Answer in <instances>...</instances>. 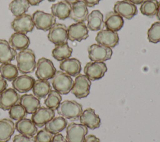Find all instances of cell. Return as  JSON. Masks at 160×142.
Returning a JSON list of instances; mask_svg holds the SVG:
<instances>
[{
	"label": "cell",
	"instance_id": "7c38bea8",
	"mask_svg": "<svg viewBox=\"0 0 160 142\" xmlns=\"http://www.w3.org/2000/svg\"><path fill=\"white\" fill-rule=\"evenodd\" d=\"M113 11L128 20L131 19L138 14L136 6L128 0L116 1L114 5Z\"/></svg>",
	"mask_w": 160,
	"mask_h": 142
},
{
	"label": "cell",
	"instance_id": "6da1fadb",
	"mask_svg": "<svg viewBox=\"0 0 160 142\" xmlns=\"http://www.w3.org/2000/svg\"><path fill=\"white\" fill-rule=\"evenodd\" d=\"M18 71L22 74L32 73L36 68V55L31 49L19 51L16 57Z\"/></svg>",
	"mask_w": 160,
	"mask_h": 142
},
{
	"label": "cell",
	"instance_id": "d6986e66",
	"mask_svg": "<svg viewBox=\"0 0 160 142\" xmlns=\"http://www.w3.org/2000/svg\"><path fill=\"white\" fill-rule=\"evenodd\" d=\"M35 79L28 75L23 74L18 76L12 82L13 88L18 92L23 93H26L32 90Z\"/></svg>",
	"mask_w": 160,
	"mask_h": 142
},
{
	"label": "cell",
	"instance_id": "8992f818",
	"mask_svg": "<svg viewBox=\"0 0 160 142\" xmlns=\"http://www.w3.org/2000/svg\"><path fill=\"white\" fill-rule=\"evenodd\" d=\"M91 81L83 74H79L75 78L71 93L79 99L85 98L89 94Z\"/></svg>",
	"mask_w": 160,
	"mask_h": 142
},
{
	"label": "cell",
	"instance_id": "ee69618b",
	"mask_svg": "<svg viewBox=\"0 0 160 142\" xmlns=\"http://www.w3.org/2000/svg\"><path fill=\"white\" fill-rule=\"evenodd\" d=\"M30 5L31 6H38L44 0H27Z\"/></svg>",
	"mask_w": 160,
	"mask_h": 142
},
{
	"label": "cell",
	"instance_id": "cb8c5ba5",
	"mask_svg": "<svg viewBox=\"0 0 160 142\" xmlns=\"http://www.w3.org/2000/svg\"><path fill=\"white\" fill-rule=\"evenodd\" d=\"M51 14L60 20H65L69 17L71 10V4L65 0L59 1L52 4Z\"/></svg>",
	"mask_w": 160,
	"mask_h": 142
},
{
	"label": "cell",
	"instance_id": "5b68a950",
	"mask_svg": "<svg viewBox=\"0 0 160 142\" xmlns=\"http://www.w3.org/2000/svg\"><path fill=\"white\" fill-rule=\"evenodd\" d=\"M32 19L36 28L44 31H49L56 23V17L50 13L37 10L32 16Z\"/></svg>",
	"mask_w": 160,
	"mask_h": 142
},
{
	"label": "cell",
	"instance_id": "7a4b0ae2",
	"mask_svg": "<svg viewBox=\"0 0 160 142\" xmlns=\"http://www.w3.org/2000/svg\"><path fill=\"white\" fill-rule=\"evenodd\" d=\"M57 112L66 119L76 120L82 113V107L75 100H66L61 102L57 108Z\"/></svg>",
	"mask_w": 160,
	"mask_h": 142
},
{
	"label": "cell",
	"instance_id": "5bb4252c",
	"mask_svg": "<svg viewBox=\"0 0 160 142\" xmlns=\"http://www.w3.org/2000/svg\"><path fill=\"white\" fill-rule=\"evenodd\" d=\"M95 40L98 44L112 49L118 44L119 36L116 32L102 29L98 32Z\"/></svg>",
	"mask_w": 160,
	"mask_h": 142
},
{
	"label": "cell",
	"instance_id": "9a60e30c",
	"mask_svg": "<svg viewBox=\"0 0 160 142\" xmlns=\"http://www.w3.org/2000/svg\"><path fill=\"white\" fill-rule=\"evenodd\" d=\"M20 95L13 88L6 89L0 95V108L9 110L13 105L19 103Z\"/></svg>",
	"mask_w": 160,
	"mask_h": 142
},
{
	"label": "cell",
	"instance_id": "3957f363",
	"mask_svg": "<svg viewBox=\"0 0 160 142\" xmlns=\"http://www.w3.org/2000/svg\"><path fill=\"white\" fill-rule=\"evenodd\" d=\"M74 81L71 77L65 72L56 71L54 77L51 78V84L54 90L61 95L69 93L72 87Z\"/></svg>",
	"mask_w": 160,
	"mask_h": 142
},
{
	"label": "cell",
	"instance_id": "ffe728a7",
	"mask_svg": "<svg viewBox=\"0 0 160 142\" xmlns=\"http://www.w3.org/2000/svg\"><path fill=\"white\" fill-rule=\"evenodd\" d=\"M59 68L71 77H76L81 71V62L76 58H68L62 60L59 64Z\"/></svg>",
	"mask_w": 160,
	"mask_h": 142
},
{
	"label": "cell",
	"instance_id": "f546056e",
	"mask_svg": "<svg viewBox=\"0 0 160 142\" xmlns=\"http://www.w3.org/2000/svg\"><path fill=\"white\" fill-rule=\"evenodd\" d=\"M32 90L34 95L40 100L46 97L51 90V86L48 80L38 79L35 80Z\"/></svg>",
	"mask_w": 160,
	"mask_h": 142
},
{
	"label": "cell",
	"instance_id": "1f68e13d",
	"mask_svg": "<svg viewBox=\"0 0 160 142\" xmlns=\"http://www.w3.org/2000/svg\"><path fill=\"white\" fill-rule=\"evenodd\" d=\"M72 49L70 47L68 43L56 45L52 50V56L58 61H62L71 56Z\"/></svg>",
	"mask_w": 160,
	"mask_h": 142
},
{
	"label": "cell",
	"instance_id": "2e32d148",
	"mask_svg": "<svg viewBox=\"0 0 160 142\" xmlns=\"http://www.w3.org/2000/svg\"><path fill=\"white\" fill-rule=\"evenodd\" d=\"M55 116L54 110L44 107H40L32 114L31 120L37 127H43Z\"/></svg>",
	"mask_w": 160,
	"mask_h": 142
},
{
	"label": "cell",
	"instance_id": "7402d4cb",
	"mask_svg": "<svg viewBox=\"0 0 160 142\" xmlns=\"http://www.w3.org/2000/svg\"><path fill=\"white\" fill-rule=\"evenodd\" d=\"M104 22L107 29L116 32L121 30L124 25L123 18L114 11H110L106 14Z\"/></svg>",
	"mask_w": 160,
	"mask_h": 142
},
{
	"label": "cell",
	"instance_id": "c3c4849f",
	"mask_svg": "<svg viewBox=\"0 0 160 142\" xmlns=\"http://www.w3.org/2000/svg\"><path fill=\"white\" fill-rule=\"evenodd\" d=\"M48 1H50V2H53V1H55L56 0H48Z\"/></svg>",
	"mask_w": 160,
	"mask_h": 142
},
{
	"label": "cell",
	"instance_id": "ac0fdd59",
	"mask_svg": "<svg viewBox=\"0 0 160 142\" xmlns=\"http://www.w3.org/2000/svg\"><path fill=\"white\" fill-rule=\"evenodd\" d=\"M88 14L87 6L82 0H79L71 4V10L69 17L76 22H84Z\"/></svg>",
	"mask_w": 160,
	"mask_h": 142
},
{
	"label": "cell",
	"instance_id": "30bf717a",
	"mask_svg": "<svg viewBox=\"0 0 160 142\" xmlns=\"http://www.w3.org/2000/svg\"><path fill=\"white\" fill-rule=\"evenodd\" d=\"M66 140L68 142H84L88 134V127L74 122L70 123L66 126Z\"/></svg>",
	"mask_w": 160,
	"mask_h": 142
},
{
	"label": "cell",
	"instance_id": "d4e9b609",
	"mask_svg": "<svg viewBox=\"0 0 160 142\" xmlns=\"http://www.w3.org/2000/svg\"><path fill=\"white\" fill-rule=\"evenodd\" d=\"M19 103L29 114L34 113L41 107L40 100L32 94H24L21 96Z\"/></svg>",
	"mask_w": 160,
	"mask_h": 142
},
{
	"label": "cell",
	"instance_id": "52a82bcc",
	"mask_svg": "<svg viewBox=\"0 0 160 142\" xmlns=\"http://www.w3.org/2000/svg\"><path fill=\"white\" fill-rule=\"evenodd\" d=\"M88 57L92 62H105L109 60L112 55L111 48L98 44L91 45L88 49Z\"/></svg>",
	"mask_w": 160,
	"mask_h": 142
},
{
	"label": "cell",
	"instance_id": "4dcf8cb0",
	"mask_svg": "<svg viewBox=\"0 0 160 142\" xmlns=\"http://www.w3.org/2000/svg\"><path fill=\"white\" fill-rule=\"evenodd\" d=\"M29 7L27 0H12L9 4V9L16 17L26 14Z\"/></svg>",
	"mask_w": 160,
	"mask_h": 142
},
{
	"label": "cell",
	"instance_id": "f6af8a7d",
	"mask_svg": "<svg viewBox=\"0 0 160 142\" xmlns=\"http://www.w3.org/2000/svg\"><path fill=\"white\" fill-rule=\"evenodd\" d=\"M156 18L160 22V1L158 2V10L156 14Z\"/></svg>",
	"mask_w": 160,
	"mask_h": 142
},
{
	"label": "cell",
	"instance_id": "83f0119b",
	"mask_svg": "<svg viewBox=\"0 0 160 142\" xmlns=\"http://www.w3.org/2000/svg\"><path fill=\"white\" fill-rule=\"evenodd\" d=\"M16 55V50L11 47L9 42L0 39V63H10L15 59Z\"/></svg>",
	"mask_w": 160,
	"mask_h": 142
},
{
	"label": "cell",
	"instance_id": "8fae6325",
	"mask_svg": "<svg viewBox=\"0 0 160 142\" xmlns=\"http://www.w3.org/2000/svg\"><path fill=\"white\" fill-rule=\"evenodd\" d=\"M12 29L15 32H19L26 34L32 32L34 28V24L32 16L29 14H24L19 17H16L11 22Z\"/></svg>",
	"mask_w": 160,
	"mask_h": 142
},
{
	"label": "cell",
	"instance_id": "e575fe53",
	"mask_svg": "<svg viewBox=\"0 0 160 142\" xmlns=\"http://www.w3.org/2000/svg\"><path fill=\"white\" fill-rule=\"evenodd\" d=\"M62 100L61 94L56 90H51L47 97L44 101V104L46 107L52 110H56L58 108Z\"/></svg>",
	"mask_w": 160,
	"mask_h": 142
},
{
	"label": "cell",
	"instance_id": "44dd1931",
	"mask_svg": "<svg viewBox=\"0 0 160 142\" xmlns=\"http://www.w3.org/2000/svg\"><path fill=\"white\" fill-rule=\"evenodd\" d=\"M86 26L88 30L98 31L104 29L105 25L103 19V15L99 10H94L88 14Z\"/></svg>",
	"mask_w": 160,
	"mask_h": 142
},
{
	"label": "cell",
	"instance_id": "9c48e42d",
	"mask_svg": "<svg viewBox=\"0 0 160 142\" xmlns=\"http://www.w3.org/2000/svg\"><path fill=\"white\" fill-rule=\"evenodd\" d=\"M108 68L104 62H89L84 67V73L91 81L101 79L107 72Z\"/></svg>",
	"mask_w": 160,
	"mask_h": 142
},
{
	"label": "cell",
	"instance_id": "e0dca14e",
	"mask_svg": "<svg viewBox=\"0 0 160 142\" xmlns=\"http://www.w3.org/2000/svg\"><path fill=\"white\" fill-rule=\"evenodd\" d=\"M79 121L81 124L91 130L99 128L101 124L99 116L96 114L94 110L91 108H88L82 111L79 116Z\"/></svg>",
	"mask_w": 160,
	"mask_h": 142
},
{
	"label": "cell",
	"instance_id": "60d3db41",
	"mask_svg": "<svg viewBox=\"0 0 160 142\" xmlns=\"http://www.w3.org/2000/svg\"><path fill=\"white\" fill-rule=\"evenodd\" d=\"M84 142H100L99 138L93 135H89L84 137Z\"/></svg>",
	"mask_w": 160,
	"mask_h": 142
},
{
	"label": "cell",
	"instance_id": "74e56055",
	"mask_svg": "<svg viewBox=\"0 0 160 142\" xmlns=\"http://www.w3.org/2000/svg\"><path fill=\"white\" fill-rule=\"evenodd\" d=\"M53 135L44 128L38 131L35 136L36 142H52Z\"/></svg>",
	"mask_w": 160,
	"mask_h": 142
},
{
	"label": "cell",
	"instance_id": "ab89813d",
	"mask_svg": "<svg viewBox=\"0 0 160 142\" xmlns=\"http://www.w3.org/2000/svg\"><path fill=\"white\" fill-rule=\"evenodd\" d=\"M52 142H68V141L62 134L58 133L53 136Z\"/></svg>",
	"mask_w": 160,
	"mask_h": 142
},
{
	"label": "cell",
	"instance_id": "4316f807",
	"mask_svg": "<svg viewBox=\"0 0 160 142\" xmlns=\"http://www.w3.org/2000/svg\"><path fill=\"white\" fill-rule=\"evenodd\" d=\"M30 39L24 34L14 32L9 39V44L16 50H22L28 48L30 44Z\"/></svg>",
	"mask_w": 160,
	"mask_h": 142
},
{
	"label": "cell",
	"instance_id": "603a6c76",
	"mask_svg": "<svg viewBox=\"0 0 160 142\" xmlns=\"http://www.w3.org/2000/svg\"><path fill=\"white\" fill-rule=\"evenodd\" d=\"M15 129L20 134L27 136H34L38 132V127L31 120L26 118L17 121Z\"/></svg>",
	"mask_w": 160,
	"mask_h": 142
},
{
	"label": "cell",
	"instance_id": "8d00e7d4",
	"mask_svg": "<svg viewBox=\"0 0 160 142\" xmlns=\"http://www.w3.org/2000/svg\"><path fill=\"white\" fill-rule=\"evenodd\" d=\"M8 113L10 119L15 121H19L26 118L28 114L23 107L19 103L13 105L9 110Z\"/></svg>",
	"mask_w": 160,
	"mask_h": 142
},
{
	"label": "cell",
	"instance_id": "d590c367",
	"mask_svg": "<svg viewBox=\"0 0 160 142\" xmlns=\"http://www.w3.org/2000/svg\"><path fill=\"white\" fill-rule=\"evenodd\" d=\"M147 37L149 42L156 44L160 42V22H154L147 32Z\"/></svg>",
	"mask_w": 160,
	"mask_h": 142
},
{
	"label": "cell",
	"instance_id": "f35d334b",
	"mask_svg": "<svg viewBox=\"0 0 160 142\" xmlns=\"http://www.w3.org/2000/svg\"><path fill=\"white\" fill-rule=\"evenodd\" d=\"M12 142H36V141L34 136H27L19 133L14 136Z\"/></svg>",
	"mask_w": 160,
	"mask_h": 142
},
{
	"label": "cell",
	"instance_id": "7dc6e473",
	"mask_svg": "<svg viewBox=\"0 0 160 142\" xmlns=\"http://www.w3.org/2000/svg\"><path fill=\"white\" fill-rule=\"evenodd\" d=\"M65 1H67L68 2L70 3L71 4H73V3H74V2H77V1H78L79 0H65Z\"/></svg>",
	"mask_w": 160,
	"mask_h": 142
},
{
	"label": "cell",
	"instance_id": "ba28073f",
	"mask_svg": "<svg viewBox=\"0 0 160 142\" xmlns=\"http://www.w3.org/2000/svg\"><path fill=\"white\" fill-rule=\"evenodd\" d=\"M48 38L56 46L68 43V36L66 26L62 24L55 23L49 30Z\"/></svg>",
	"mask_w": 160,
	"mask_h": 142
},
{
	"label": "cell",
	"instance_id": "484cf974",
	"mask_svg": "<svg viewBox=\"0 0 160 142\" xmlns=\"http://www.w3.org/2000/svg\"><path fill=\"white\" fill-rule=\"evenodd\" d=\"M15 124L10 118L0 120V142H8L14 133Z\"/></svg>",
	"mask_w": 160,
	"mask_h": 142
},
{
	"label": "cell",
	"instance_id": "bcb514c9",
	"mask_svg": "<svg viewBox=\"0 0 160 142\" xmlns=\"http://www.w3.org/2000/svg\"><path fill=\"white\" fill-rule=\"evenodd\" d=\"M128 1L136 5V4H141L144 0H128Z\"/></svg>",
	"mask_w": 160,
	"mask_h": 142
},
{
	"label": "cell",
	"instance_id": "4fadbf2b",
	"mask_svg": "<svg viewBox=\"0 0 160 142\" xmlns=\"http://www.w3.org/2000/svg\"><path fill=\"white\" fill-rule=\"evenodd\" d=\"M68 39L71 41L81 42L89 37V30L84 22H76L68 28Z\"/></svg>",
	"mask_w": 160,
	"mask_h": 142
},
{
	"label": "cell",
	"instance_id": "f1b7e54d",
	"mask_svg": "<svg viewBox=\"0 0 160 142\" xmlns=\"http://www.w3.org/2000/svg\"><path fill=\"white\" fill-rule=\"evenodd\" d=\"M67 125L68 121L66 118L61 116H56L44 125V129L52 135H56L64 130Z\"/></svg>",
	"mask_w": 160,
	"mask_h": 142
},
{
	"label": "cell",
	"instance_id": "7bdbcfd3",
	"mask_svg": "<svg viewBox=\"0 0 160 142\" xmlns=\"http://www.w3.org/2000/svg\"><path fill=\"white\" fill-rule=\"evenodd\" d=\"M87 6V7H92L98 4L101 0H82Z\"/></svg>",
	"mask_w": 160,
	"mask_h": 142
},
{
	"label": "cell",
	"instance_id": "836d02e7",
	"mask_svg": "<svg viewBox=\"0 0 160 142\" xmlns=\"http://www.w3.org/2000/svg\"><path fill=\"white\" fill-rule=\"evenodd\" d=\"M158 6L157 0H145L141 4L140 11L143 15L151 17L156 14Z\"/></svg>",
	"mask_w": 160,
	"mask_h": 142
},
{
	"label": "cell",
	"instance_id": "d6a6232c",
	"mask_svg": "<svg viewBox=\"0 0 160 142\" xmlns=\"http://www.w3.org/2000/svg\"><path fill=\"white\" fill-rule=\"evenodd\" d=\"M0 74L5 80L12 81L18 76V69L11 62L2 64L0 65Z\"/></svg>",
	"mask_w": 160,
	"mask_h": 142
},
{
	"label": "cell",
	"instance_id": "277c9868",
	"mask_svg": "<svg viewBox=\"0 0 160 142\" xmlns=\"http://www.w3.org/2000/svg\"><path fill=\"white\" fill-rule=\"evenodd\" d=\"M56 71L52 62L48 59L41 57L36 62L35 74L38 79L44 80L51 79L55 75Z\"/></svg>",
	"mask_w": 160,
	"mask_h": 142
},
{
	"label": "cell",
	"instance_id": "b9f144b4",
	"mask_svg": "<svg viewBox=\"0 0 160 142\" xmlns=\"http://www.w3.org/2000/svg\"><path fill=\"white\" fill-rule=\"evenodd\" d=\"M8 87V83L6 80H5L2 76L0 75V95L1 93L4 92Z\"/></svg>",
	"mask_w": 160,
	"mask_h": 142
}]
</instances>
